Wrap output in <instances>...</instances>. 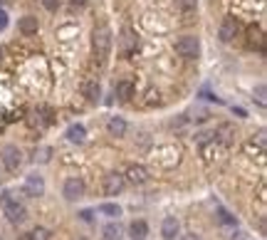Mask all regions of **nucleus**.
<instances>
[{
    "mask_svg": "<svg viewBox=\"0 0 267 240\" xmlns=\"http://www.w3.org/2000/svg\"><path fill=\"white\" fill-rule=\"evenodd\" d=\"M79 218H82V221H87V223H89V221H92V218H94V213H92V211H82V213H79Z\"/></svg>",
    "mask_w": 267,
    "mask_h": 240,
    "instance_id": "bb28decb",
    "label": "nucleus"
},
{
    "mask_svg": "<svg viewBox=\"0 0 267 240\" xmlns=\"http://www.w3.org/2000/svg\"><path fill=\"white\" fill-rule=\"evenodd\" d=\"M17 27H20V32H22V35H35V32L40 30V22H37V17H35V15H25V17H20Z\"/></svg>",
    "mask_w": 267,
    "mask_h": 240,
    "instance_id": "ddd939ff",
    "label": "nucleus"
},
{
    "mask_svg": "<svg viewBox=\"0 0 267 240\" xmlns=\"http://www.w3.org/2000/svg\"><path fill=\"white\" fill-rule=\"evenodd\" d=\"M5 25H7V15H5V12H2V10H0V30H2V27H5Z\"/></svg>",
    "mask_w": 267,
    "mask_h": 240,
    "instance_id": "c85d7f7f",
    "label": "nucleus"
},
{
    "mask_svg": "<svg viewBox=\"0 0 267 240\" xmlns=\"http://www.w3.org/2000/svg\"><path fill=\"white\" fill-rule=\"evenodd\" d=\"M235 136H238V131H235L233 124H220V126L215 129V139L223 141L225 146H233V144H235Z\"/></svg>",
    "mask_w": 267,
    "mask_h": 240,
    "instance_id": "9d476101",
    "label": "nucleus"
},
{
    "mask_svg": "<svg viewBox=\"0 0 267 240\" xmlns=\"http://www.w3.org/2000/svg\"><path fill=\"white\" fill-rule=\"evenodd\" d=\"M25 196H30V198H40V196H45V179L37 176V174L25 176Z\"/></svg>",
    "mask_w": 267,
    "mask_h": 240,
    "instance_id": "0eeeda50",
    "label": "nucleus"
},
{
    "mask_svg": "<svg viewBox=\"0 0 267 240\" xmlns=\"http://www.w3.org/2000/svg\"><path fill=\"white\" fill-rule=\"evenodd\" d=\"M42 5H45L47 10H57V7H60V0H42Z\"/></svg>",
    "mask_w": 267,
    "mask_h": 240,
    "instance_id": "a878e982",
    "label": "nucleus"
},
{
    "mask_svg": "<svg viewBox=\"0 0 267 240\" xmlns=\"http://www.w3.org/2000/svg\"><path fill=\"white\" fill-rule=\"evenodd\" d=\"M92 50H94V55L102 62L109 57V52H112V30L107 25L94 27V32H92Z\"/></svg>",
    "mask_w": 267,
    "mask_h": 240,
    "instance_id": "f257e3e1",
    "label": "nucleus"
},
{
    "mask_svg": "<svg viewBox=\"0 0 267 240\" xmlns=\"http://www.w3.org/2000/svg\"><path fill=\"white\" fill-rule=\"evenodd\" d=\"M67 139H69L72 144H82V141L87 139V129H84L82 124H72V126L67 129Z\"/></svg>",
    "mask_w": 267,
    "mask_h": 240,
    "instance_id": "2eb2a0df",
    "label": "nucleus"
},
{
    "mask_svg": "<svg viewBox=\"0 0 267 240\" xmlns=\"http://www.w3.org/2000/svg\"><path fill=\"white\" fill-rule=\"evenodd\" d=\"M99 82L97 79H87L84 84H82V94L87 97V102H97L99 99Z\"/></svg>",
    "mask_w": 267,
    "mask_h": 240,
    "instance_id": "4468645a",
    "label": "nucleus"
},
{
    "mask_svg": "<svg viewBox=\"0 0 267 240\" xmlns=\"http://www.w3.org/2000/svg\"><path fill=\"white\" fill-rule=\"evenodd\" d=\"M72 2H74V5H87L89 0H72Z\"/></svg>",
    "mask_w": 267,
    "mask_h": 240,
    "instance_id": "7c9ffc66",
    "label": "nucleus"
},
{
    "mask_svg": "<svg viewBox=\"0 0 267 240\" xmlns=\"http://www.w3.org/2000/svg\"><path fill=\"white\" fill-rule=\"evenodd\" d=\"M210 141V134H198V144H208Z\"/></svg>",
    "mask_w": 267,
    "mask_h": 240,
    "instance_id": "cd10ccee",
    "label": "nucleus"
},
{
    "mask_svg": "<svg viewBox=\"0 0 267 240\" xmlns=\"http://www.w3.org/2000/svg\"><path fill=\"white\" fill-rule=\"evenodd\" d=\"M50 156H52V149H47V146H42V149L35 151V161H40V164H47Z\"/></svg>",
    "mask_w": 267,
    "mask_h": 240,
    "instance_id": "4be33fe9",
    "label": "nucleus"
},
{
    "mask_svg": "<svg viewBox=\"0 0 267 240\" xmlns=\"http://www.w3.org/2000/svg\"><path fill=\"white\" fill-rule=\"evenodd\" d=\"M52 238V233L47 231V228H35L32 233H30V240H50Z\"/></svg>",
    "mask_w": 267,
    "mask_h": 240,
    "instance_id": "5701e85b",
    "label": "nucleus"
},
{
    "mask_svg": "<svg viewBox=\"0 0 267 240\" xmlns=\"http://www.w3.org/2000/svg\"><path fill=\"white\" fill-rule=\"evenodd\" d=\"M102 238L104 240H119L122 238V226L119 223H109L102 228Z\"/></svg>",
    "mask_w": 267,
    "mask_h": 240,
    "instance_id": "a211bd4d",
    "label": "nucleus"
},
{
    "mask_svg": "<svg viewBox=\"0 0 267 240\" xmlns=\"http://www.w3.org/2000/svg\"><path fill=\"white\" fill-rule=\"evenodd\" d=\"M0 2H2V5H5V2H10V0H0Z\"/></svg>",
    "mask_w": 267,
    "mask_h": 240,
    "instance_id": "473e14b6",
    "label": "nucleus"
},
{
    "mask_svg": "<svg viewBox=\"0 0 267 240\" xmlns=\"http://www.w3.org/2000/svg\"><path fill=\"white\" fill-rule=\"evenodd\" d=\"M235 35H238V25H235V20H223V25H220V30H218V37H220V42H233L235 40Z\"/></svg>",
    "mask_w": 267,
    "mask_h": 240,
    "instance_id": "9b49d317",
    "label": "nucleus"
},
{
    "mask_svg": "<svg viewBox=\"0 0 267 240\" xmlns=\"http://www.w3.org/2000/svg\"><path fill=\"white\" fill-rule=\"evenodd\" d=\"M218 221H220L223 226H235V218H233L228 211H220V213H218Z\"/></svg>",
    "mask_w": 267,
    "mask_h": 240,
    "instance_id": "b1692460",
    "label": "nucleus"
},
{
    "mask_svg": "<svg viewBox=\"0 0 267 240\" xmlns=\"http://www.w3.org/2000/svg\"><path fill=\"white\" fill-rule=\"evenodd\" d=\"M122 47H124V52H132L134 47H136V37H134V32L129 27L122 32Z\"/></svg>",
    "mask_w": 267,
    "mask_h": 240,
    "instance_id": "412c9836",
    "label": "nucleus"
},
{
    "mask_svg": "<svg viewBox=\"0 0 267 240\" xmlns=\"http://www.w3.org/2000/svg\"><path fill=\"white\" fill-rule=\"evenodd\" d=\"M176 52H178L181 57H186V60H196L198 52H200L198 37H193V35H183V37H178V42H176Z\"/></svg>",
    "mask_w": 267,
    "mask_h": 240,
    "instance_id": "7ed1b4c3",
    "label": "nucleus"
},
{
    "mask_svg": "<svg viewBox=\"0 0 267 240\" xmlns=\"http://www.w3.org/2000/svg\"><path fill=\"white\" fill-rule=\"evenodd\" d=\"M117 97H119L122 102H129L134 97V84L129 79H122V82L117 84Z\"/></svg>",
    "mask_w": 267,
    "mask_h": 240,
    "instance_id": "dca6fc26",
    "label": "nucleus"
},
{
    "mask_svg": "<svg viewBox=\"0 0 267 240\" xmlns=\"http://www.w3.org/2000/svg\"><path fill=\"white\" fill-rule=\"evenodd\" d=\"M77 240H84V238H77Z\"/></svg>",
    "mask_w": 267,
    "mask_h": 240,
    "instance_id": "72a5a7b5",
    "label": "nucleus"
},
{
    "mask_svg": "<svg viewBox=\"0 0 267 240\" xmlns=\"http://www.w3.org/2000/svg\"><path fill=\"white\" fill-rule=\"evenodd\" d=\"M181 240H200L196 233H186V236H181Z\"/></svg>",
    "mask_w": 267,
    "mask_h": 240,
    "instance_id": "c756f323",
    "label": "nucleus"
},
{
    "mask_svg": "<svg viewBox=\"0 0 267 240\" xmlns=\"http://www.w3.org/2000/svg\"><path fill=\"white\" fill-rule=\"evenodd\" d=\"M129 233H132L134 240H143L148 236V226H146V221H134L132 226H129Z\"/></svg>",
    "mask_w": 267,
    "mask_h": 240,
    "instance_id": "f3484780",
    "label": "nucleus"
},
{
    "mask_svg": "<svg viewBox=\"0 0 267 240\" xmlns=\"http://www.w3.org/2000/svg\"><path fill=\"white\" fill-rule=\"evenodd\" d=\"M176 5L183 15H196V10H198V0H176Z\"/></svg>",
    "mask_w": 267,
    "mask_h": 240,
    "instance_id": "aec40b11",
    "label": "nucleus"
},
{
    "mask_svg": "<svg viewBox=\"0 0 267 240\" xmlns=\"http://www.w3.org/2000/svg\"><path fill=\"white\" fill-rule=\"evenodd\" d=\"M99 213L107 216V218H119V216H122V208H119L117 203H102V206H99Z\"/></svg>",
    "mask_w": 267,
    "mask_h": 240,
    "instance_id": "6ab92c4d",
    "label": "nucleus"
},
{
    "mask_svg": "<svg viewBox=\"0 0 267 240\" xmlns=\"http://www.w3.org/2000/svg\"><path fill=\"white\" fill-rule=\"evenodd\" d=\"M255 99H258V104H260V107H265V104H267V99H265V84H260V87L255 89Z\"/></svg>",
    "mask_w": 267,
    "mask_h": 240,
    "instance_id": "393cba45",
    "label": "nucleus"
},
{
    "mask_svg": "<svg viewBox=\"0 0 267 240\" xmlns=\"http://www.w3.org/2000/svg\"><path fill=\"white\" fill-rule=\"evenodd\" d=\"M107 131H109V136L122 139L127 134V121L122 119V117H112V119L107 121Z\"/></svg>",
    "mask_w": 267,
    "mask_h": 240,
    "instance_id": "f8f14e48",
    "label": "nucleus"
},
{
    "mask_svg": "<svg viewBox=\"0 0 267 240\" xmlns=\"http://www.w3.org/2000/svg\"><path fill=\"white\" fill-rule=\"evenodd\" d=\"M84 191H87V186H84V181L79 179V176H72V179L65 181V188H62V196H65L67 201H79L82 196H84Z\"/></svg>",
    "mask_w": 267,
    "mask_h": 240,
    "instance_id": "39448f33",
    "label": "nucleus"
},
{
    "mask_svg": "<svg viewBox=\"0 0 267 240\" xmlns=\"http://www.w3.org/2000/svg\"><path fill=\"white\" fill-rule=\"evenodd\" d=\"M161 236L166 240H176V236H181V223H178V218H173V216L163 218V223H161Z\"/></svg>",
    "mask_w": 267,
    "mask_h": 240,
    "instance_id": "1a4fd4ad",
    "label": "nucleus"
},
{
    "mask_svg": "<svg viewBox=\"0 0 267 240\" xmlns=\"http://www.w3.org/2000/svg\"><path fill=\"white\" fill-rule=\"evenodd\" d=\"M124 181L132 183V186H143V183L148 181V169L141 166V164H132V166H127V171H124Z\"/></svg>",
    "mask_w": 267,
    "mask_h": 240,
    "instance_id": "423d86ee",
    "label": "nucleus"
},
{
    "mask_svg": "<svg viewBox=\"0 0 267 240\" xmlns=\"http://www.w3.org/2000/svg\"><path fill=\"white\" fill-rule=\"evenodd\" d=\"M0 64H2V47H0Z\"/></svg>",
    "mask_w": 267,
    "mask_h": 240,
    "instance_id": "2f4dec72",
    "label": "nucleus"
},
{
    "mask_svg": "<svg viewBox=\"0 0 267 240\" xmlns=\"http://www.w3.org/2000/svg\"><path fill=\"white\" fill-rule=\"evenodd\" d=\"M127 181H124V174H109L104 176V196H119L124 191Z\"/></svg>",
    "mask_w": 267,
    "mask_h": 240,
    "instance_id": "6e6552de",
    "label": "nucleus"
},
{
    "mask_svg": "<svg viewBox=\"0 0 267 240\" xmlns=\"http://www.w3.org/2000/svg\"><path fill=\"white\" fill-rule=\"evenodd\" d=\"M0 159H2V166H5L7 171H17V169L22 166V151H20L17 146H12V144L2 146Z\"/></svg>",
    "mask_w": 267,
    "mask_h": 240,
    "instance_id": "20e7f679",
    "label": "nucleus"
},
{
    "mask_svg": "<svg viewBox=\"0 0 267 240\" xmlns=\"http://www.w3.org/2000/svg\"><path fill=\"white\" fill-rule=\"evenodd\" d=\"M0 203H2V213L7 216V221H10V223H22V221L27 218L25 206H22V203H20L12 193H2Z\"/></svg>",
    "mask_w": 267,
    "mask_h": 240,
    "instance_id": "f03ea898",
    "label": "nucleus"
}]
</instances>
